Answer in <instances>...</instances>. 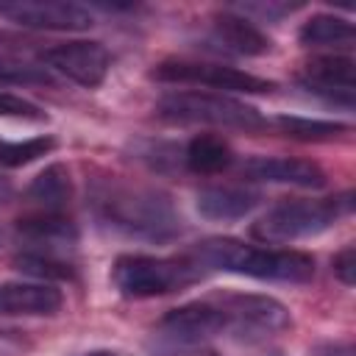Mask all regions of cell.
I'll use <instances>...</instances> for the list:
<instances>
[{"mask_svg":"<svg viewBox=\"0 0 356 356\" xmlns=\"http://www.w3.org/2000/svg\"><path fill=\"white\" fill-rule=\"evenodd\" d=\"M95 211L106 225L136 239L167 242L181 234V214L156 186L103 181L95 192Z\"/></svg>","mask_w":356,"mask_h":356,"instance_id":"obj_1","label":"cell"},{"mask_svg":"<svg viewBox=\"0 0 356 356\" xmlns=\"http://www.w3.org/2000/svg\"><path fill=\"white\" fill-rule=\"evenodd\" d=\"M200 267L248 275L256 281L306 284L314 278V259L303 250L289 248H259L234 236H211L195 245L189 253Z\"/></svg>","mask_w":356,"mask_h":356,"instance_id":"obj_2","label":"cell"},{"mask_svg":"<svg viewBox=\"0 0 356 356\" xmlns=\"http://www.w3.org/2000/svg\"><path fill=\"white\" fill-rule=\"evenodd\" d=\"M353 209V192L334 197H292L273 206L261 220L253 222L250 234L261 242L281 245L328 231L337 220L348 217Z\"/></svg>","mask_w":356,"mask_h":356,"instance_id":"obj_3","label":"cell"},{"mask_svg":"<svg viewBox=\"0 0 356 356\" xmlns=\"http://www.w3.org/2000/svg\"><path fill=\"white\" fill-rule=\"evenodd\" d=\"M203 267L195 259H164V256H145V253H125L111 267V281L120 295L145 300L161 298L170 292H181L203 278Z\"/></svg>","mask_w":356,"mask_h":356,"instance_id":"obj_4","label":"cell"},{"mask_svg":"<svg viewBox=\"0 0 356 356\" xmlns=\"http://www.w3.org/2000/svg\"><path fill=\"white\" fill-rule=\"evenodd\" d=\"M156 114L170 122L189 125H214V128H239V131H261L270 128L253 106L222 95V92H172L164 95L156 106Z\"/></svg>","mask_w":356,"mask_h":356,"instance_id":"obj_5","label":"cell"},{"mask_svg":"<svg viewBox=\"0 0 356 356\" xmlns=\"http://www.w3.org/2000/svg\"><path fill=\"white\" fill-rule=\"evenodd\" d=\"M222 314V328L228 337L256 342L267 337H278L292 325L289 309L270 295H248V292H222L211 295Z\"/></svg>","mask_w":356,"mask_h":356,"instance_id":"obj_6","label":"cell"},{"mask_svg":"<svg viewBox=\"0 0 356 356\" xmlns=\"http://www.w3.org/2000/svg\"><path fill=\"white\" fill-rule=\"evenodd\" d=\"M153 81L161 83H200V86H211L225 92H270L273 81H264L259 75H250L245 70L236 67H225V64H214V61H186V58H167L159 61L150 70Z\"/></svg>","mask_w":356,"mask_h":356,"instance_id":"obj_7","label":"cell"},{"mask_svg":"<svg viewBox=\"0 0 356 356\" xmlns=\"http://www.w3.org/2000/svg\"><path fill=\"white\" fill-rule=\"evenodd\" d=\"M39 61L44 64L47 72H58L67 81L95 89L106 81L108 67H111V53L106 50L103 42L92 39H75V42H61L39 53Z\"/></svg>","mask_w":356,"mask_h":356,"instance_id":"obj_8","label":"cell"},{"mask_svg":"<svg viewBox=\"0 0 356 356\" xmlns=\"http://www.w3.org/2000/svg\"><path fill=\"white\" fill-rule=\"evenodd\" d=\"M0 17L33 31H83L92 25V11L78 3L58 0H14L0 3Z\"/></svg>","mask_w":356,"mask_h":356,"instance_id":"obj_9","label":"cell"},{"mask_svg":"<svg viewBox=\"0 0 356 356\" xmlns=\"http://www.w3.org/2000/svg\"><path fill=\"white\" fill-rule=\"evenodd\" d=\"M353 58L350 56H314L300 70V83L312 95H320L337 106L350 108L356 97V75H353Z\"/></svg>","mask_w":356,"mask_h":356,"instance_id":"obj_10","label":"cell"},{"mask_svg":"<svg viewBox=\"0 0 356 356\" xmlns=\"http://www.w3.org/2000/svg\"><path fill=\"white\" fill-rule=\"evenodd\" d=\"M159 331L178 345H200L211 337H222V314L220 306L214 303V298H203V300H192L184 303L172 312H167L159 323Z\"/></svg>","mask_w":356,"mask_h":356,"instance_id":"obj_11","label":"cell"},{"mask_svg":"<svg viewBox=\"0 0 356 356\" xmlns=\"http://www.w3.org/2000/svg\"><path fill=\"white\" fill-rule=\"evenodd\" d=\"M242 175L248 181L289 184L303 189H320L325 184V170L317 161L292 159V156H253L242 164Z\"/></svg>","mask_w":356,"mask_h":356,"instance_id":"obj_12","label":"cell"},{"mask_svg":"<svg viewBox=\"0 0 356 356\" xmlns=\"http://www.w3.org/2000/svg\"><path fill=\"white\" fill-rule=\"evenodd\" d=\"M64 295L44 281L0 284V317H50L61 312Z\"/></svg>","mask_w":356,"mask_h":356,"instance_id":"obj_13","label":"cell"},{"mask_svg":"<svg viewBox=\"0 0 356 356\" xmlns=\"http://www.w3.org/2000/svg\"><path fill=\"white\" fill-rule=\"evenodd\" d=\"M211 42L234 56H264L273 47L270 36L259 25L234 11H222L211 19Z\"/></svg>","mask_w":356,"mask_h":356,"instance_id":"obj_14","label":"cell"},{"mask_svg":"<svg viewBox=\"0 0 356 356\" xmlns=\"http://www.w3.org/2000/svg\"><path fill=\"white\" fill-rule=\"evenodd\" d=\"M17 234L31 242L36 253H53V248H72L78 242V228L64 211H39L17 222ZM56 256V253H53Z\"/></svg>","mask_w":356,"mask_h":356,"instance_id":"obj_15","label":"cell"},{"mask_svg":"<svg viewBox=\"0 0 356 356\" xmlns=\"http://www.w3.org/2000/svg\"><path fill=\"white\" fill-rule=\"evenodd\" d=\"M261 195L256 189L248 186H234V184H222V186H206L197 192L195 206L206 220H239L245 214H250L259 206Z\"/></svg>","mask_w":356,"mask_h":356,"instance_id":"obj_16","label":"cell"},{"mask_svg":"<svg viewBox=\"0 0 356 356\" xmlns=\"http://www.w3.org/2000/svg\"><path fill=\"white\" fill-rule=\"evenodd\" d=\"M231 161H234L231 145L211 134H197L195 139H189V145L184 150V164L197 175L222 172L231 167Z\"/></svg>","mask_w":356,"mask_h":356,"instance_id":"obj_17","label":"cell"},{"mask_svg":"<svg viewBox=\"0 0 356 356\" xmlns=\"http://www.w3.org/2000/svg\"><path fill=\"white\" fill-rule=\"evenodd\" d=\"M298 39L306 47H350L353 25L337 14H314L300 25Z\"/></svg>","mask_w":356,"mask_h":356,"instance_id":"obj_18","label":"cell"},{"mask_svg":"<svg viewBox=\"0 0 356 356\" xmlns=\"http://www.w3.org/2000/svg\"><path fill=\"white\" fill-rule=\"evenodd\" d=\"M28 197L42 206V211H61L72 197V181L64 164L44 167L28 186Z\"/></svg>","mask_w":356,"mask_h":356,"instance_id":"obj_19","label":"cell"},{"mask_svg":"<svg viewBox=\"0 0 356 356\" xmlns=\"http://www.w3.org/2000/svg\"><path fill=\"white\" fill-rule=\"evenodd\" d=\"M273 125L278 134L289 136V139H300V142H328V139H337L342 134L350 131V125L345 122H334V120H309V117H275Z\"/></svg>","mask_w":356,"mask_h":356,"instance_id":"obj_20","label":"cell"},{"mask_svg":"<svg viewBox=\"0 0 356 356\" xmlns=\"http://www.w3.org/2000/svg\"><path fill=\"white\" fill-rule=\"evenodd\" d=\"M53 147H56L53 136H33V139H22V142L0 136V167H11V170L25 167V164L47 156Z\"/></svg>","mask_w":356,"mask_h":356,"instance_id":"obj_21","label":"cell"},{"mask_svg":"<svg viewBox=\"0 0 356 356\" xmlns=\"http://www.w3.org/2000/svg\"><path fill=\"white\" fill-rule=\"evenodd\" d=\"M17 270L28 273V275H36V278H72L75 270L70 261L53 256V253H36V250H25L14 259Z\"/></svg>","mask_w":356,"mask_h":356,"instance_id":"obj_22","label":"cell"},{"mask_svg":"<svg viewBox=\"0 0 356 356\" xmlns=\"http://www.w3.org/2000/svg\"><path fill=\"white\" fill-rule=\"evenodd\" d=\"M22 86V83H50V72L36 67V64H28L22 61L19 56L8 53L0 47V86Z\"/></svg>","mask_w":356,"mask_h":356,"instance_id":"obj_23","label":"cell"},{"mask_svg":"<svg viewBox=\"0 0 356 356\" xmlns=\"http://www.w3.org/2000/svg\"><path fill=\"white\" fill-rule=\"evenodd\" d=\"M0 117L33 120V122L47 120V114H44L36 103H31V100H25V97H19V95H11V92H0Z\"/></svg>","mask_w":356,"mask_h":356,"instance_id":"obj_24","label":"cell"},{"mask_svg":"<svg viewBox=\"0 0 356 356\" xmlns=\"http://www.w3.org/2000/svg\"><path fill=\"white\" fill-rule=\"evenodd\" d=\"M331 267H334V275H337L345 286H353V281H356V248H353V245H345V248L334 256Z\"/></svg>","mask_w":356,"mask_h":356,"instance_id":"obj_25","label":"cell"},{"mask_svg":"<svg viewBox=\"0 0 356 356\" xmlns=\"http://www.w3.org/2000/svg\"><path fill=\"white\" fill-rule=\"evenodd\" d=\"M314 356H353V345L350 342H325V345L314 348Z\"/></svg>","mask_w":356,"mask_h":356,"instance_id":"obj_26","label":"cell"},{"mask_svg":"<svg viewBox=\"0 0 356 356\" xmlns=\"http://www.w3.org/2000/svg\"><path fill=\"white\" fill-rule=\"evenodd\" d=\"M6 200H11V184L0 175V203H6Z\"/></svg>","mask_w":356,"mask_h":356,"instance_id":"obj_27","label":"cell"},{"mask_svg":"<svg viewBox=\"0 0 356 356\" xmlns=\"http://www.w3.org/2000/svg\"><path fill=\"white\" fill-rule=\"evenodd\" d=\"M83 356H117V353H111V350H92V353H83Z\"/></svg>","mask_w":356,"mask_h":356,"instance_id":"obj_28","label":"cell"}]
</instances>
